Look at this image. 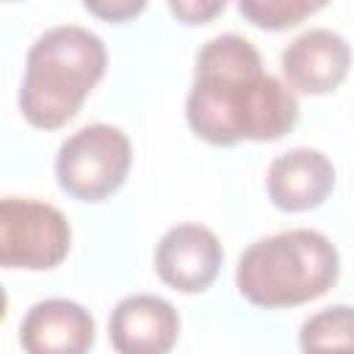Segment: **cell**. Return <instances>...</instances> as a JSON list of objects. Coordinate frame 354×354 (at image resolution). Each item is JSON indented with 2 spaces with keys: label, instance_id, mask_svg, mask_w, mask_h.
<instances>
[{
  "label": "cell",
  "instance_id": "cell-14",
  "mask_svg": "<svg viewBox=\"0 0 354 354\" xmlns=\"http://www.w3.org/2000/svg\"><path fill=\"white\" fill-rule=\"evenodd\" d=\"M149 0H83L86 11L97 19H105V22H130L136 19L144 8H147Z\"/></svg>",
  "mask_w": 354,
  "mask_h": 354
},
{
  "label": "cell",
  "instance_id": "cell-7",
  "mask_svg": "<svg viewBox=\"0 0 354 354\" xmlns=\"http://www.w3.org/2000/svg\"><path fill=\"white\" fill-rule=\"evenodd\" d=\"M279 66L285 83L293 91L313 97L329 94L346 80L351 69V47L340 33L329 28H313L282 50Z\"/></svg>",
  "mask_w": 354,
  "mask_h": 354
},
{
  "label": "cell",
  "instance_id": "cell-10",
  "mask_svg": "<svg viewBox=\"0 0 354 354\" xmlns=\"http://www.w3.org/2000/svg\"><path fill=\"white\" fill-rule=\"evenodd\" d=\"M94 318L72 299L36 301L19 324V346L28 354H80L94 346Z\"/></svg>",
  "mask_w": 354,
  "mask_h": 354
},
{
  "label": "cell",
  "instance_id": "cell-15",
  "mask_svg": "<svg viewBox=\"0 0 354 354\" xmlns=\"http://www.w3.org/2000/svg\"><path fill=\"white\" fill-rule=\"evenodd\" d=\"M6 3H11V0H6Z\"/></svg>",
  "mask_w": 354,
  "mask_h": 354
},
{
  "label": "cell",
  "instance_id": "cell-5",
  "mask_svg": "<svg viewBox=\"0 0 354 354\" xmlns=\"http://www.w3.org/2000/svg\"><path fill=\"white\" fill-rule=\"evenodd\" d=\"M72 246L66 216L39 199L6 196L0 202V263L3 268L50 271Z\"/></svg>",
  "mask_w": 354,
  "mask_h": 354
},
{
  "label": "cell",
  "instance_id": "cell-3",
  "mask_svg": "<svg viewBox=\"0 0 354 354\" xmlns=\"http://www.w3.org/2000/svg\"><path fill=\"white\" fill-rule=\"evenodd\" d=\"M340 277V254L318 230H285L246 246L235 266L238 293L263 310L321 299Z\"/></svg>",
  "mask_w": 354,
  "mask_h": 354
},
{
  "label": "cell",
  "instance_id": "cell-11",
  "mask_svg": "<svg viewBox=\"0 0 354 354\" xmlns=\"http://www.w3.org/2000/svg\"><path fill=\"white\" fill-rule=\"evenodd\" d=\"M299 346L304 351H329V348L354 351V307L332 304L310 315L299 329Z\"/></svg>",
  "mask_w": 354,
  "mask_h": 354
},
{
  "label": "cell",
  "instance_id": "cell-6",
  "mask_svg": "<svg viewBox=\"0 0 354 354\" xmlns=\"http://www.w3.org/2000/svg\"><path fill=\"white\" fill-rule=\"evenodd\" d=\"M224 263L221 241L202 224H174L155 246V271L163 285L180 293H202Z\"/></svg>",
  "mask_w": 354,
  "mask_h": 354
},
{
  "label": "cell",
  "instance_id": "cell-8",
  "mask_svg": "<svg viewBox=\"0 0 354 354\" xmlns=\"http://www.w3.org/2000/svg\"><path fill=\"white\" fill-rule=\"evenodd\" d=\"M335 188V166L321 149L296 147L277 155L266 171V191L274 207L304 213L329 199Z\"/></svg>",
  "mask_w": 354,
  "mask_h": 354
},
{
  "label": "cell",
  "instance_id": "cell-2",
  "mask_svg": "<svg viewBox=\"0 0 354 354\" xmlns=\"http://www.w3.org/2000/svg\"><path fill=\"white\" fill-rule=\"evenodd\" d=\"M108 66L105 41L80 25L44 30L25 55L19 111L39 130H58L86 102Z\"/></svg>",
  "mask_w": 354,
  "mask_h": 354
},
{
  "label": "cell",
  "instance_id": "cell-12",
  "mask_svg": "<svg viewBox=\"0 0 354 354\" xmlns=\"http://www.w3.org/2000/svg\"><path fill=\"white\" fill-rule=\"evenodd\" d=\"M329 0H238V11L246 22L263 30H288L307 17L318 14Z\"/></svg>",
  "mask_w": 354,
  "mask_h": 354
},
{
  "label": "cell",
  "instance_id": "cell-13",
  "mask_svg": "<svg viewBox=\"0 0 354 354\" xmlns=\"http://www.w3.org/2000/svg\"><path fill=\"white\" fill-rule=\"evenodd\" d=\"M227 8V0H169V11L183 25H207Z\"/></svg>",
  "mask_w": 354,
  "mask_h": 354
},
{
  "label": "cell",
  "instance_id": "cell-9",
  "mask_svg": "<svg viewBox=\"0 0 354 354\" xmlns=\"http://www.w3.org/2000/svg\"><path fill=\"white\" fill-rule=\"evenodd\" d=\"M108 337L119 354H166L180 337V315L160 296L133 293L111 310Z\"/></svg>",
  "mask_w": 354,
  "mask_h": 354
},
{
  "label": "cell",
  "instance_id": "cell-4",
  "mask_svg": "<svg viewBox=\"0 0 354 354\" xmlns=\"http://www.w3.org/2000/svg\"><path fill=\"white\" fill-rule=\"evenodd\" d=\"M133 144L116 124L94 122L75 130L55 155V180L80 202H102L116 194L130 171Z\"/></svg>",
  "mask_w": 354,
  "mask_h": 354
},
{
  "label": "cell",
  "instance_id": "cell-1",
  "mask_svg": "<svg viewBox=\"0 0 354 354\" xmlns=\"http://www.w3.org/2000/svg\"><path fill=\"white\" fill-rule=\"evenodd\" d=\"M185 119L216 147L277 141L296 127L299 100L288 83L263 72V58L249 39L221 33L196 53Z\"/></svg>",
  "mask_w": 354,
  "mask_h": 354
}]
</instances>
